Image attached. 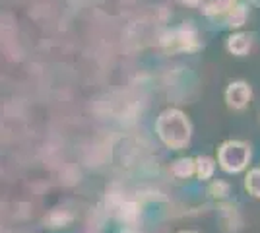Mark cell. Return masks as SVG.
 Instances as JSON below:
<instances>
[{
	"label": "cell",
	"mask_w": 260,
	"mask_h": 233,
	"mask_svg": "<svg viewBox=\"0 0 260 233\" xmlns=\"http://www.w3.org/2000/svg\"><path fill=\"white\" fill-rule=\"evenodd\" d=\"M155 132L171 150H184L192 138V124L181 109H165L155 121Z\"/></svg>",
	"instance_id": "1"
},
{
	"label": "cell",
	"mask_w": 260,
	"mask_h": 233,
	"mask_svg": "<svg viewBox=\"0 0 260 233\" xmlns=\"http://www.w3.org/2000/svg\"><path fill=\"white\" fill-rule=\"evenodd\" d=\"M250 161V148L241 140H228L217 150V163L225 173H241Z\"/></svg>",
	"instance_id": "2"
},
{
	"label": "cell",
	"mask_w": 260,
	"mask_h": 233,
	"mask_svg": "<svg viewBox=\"0 0 260 233\" xmlns=\"http://www.w3.org/2000/svg\"><path fill=\"white\" fill-rule=\"evenodd\" d=\"M161 45L169 53H194L202 47L200 39H198V31L190 23H184L177 29L167 31L163 35Z\"/></svg>",
	"instance_id": "3"
},
{
	"label": "cell",
	"mask_w": 260,
	"mask_h": 233,
	"mask_svg": "<svg viewBox=\"0 0 260 233\" xmlns=\"http://www.w3.org/2000/svg\"><path fill=\"white\" fill-rule=\"evenodd\" d=\"M223 97H225V103H228L229 109L243 111L250 103V99H252V88L249 86V82H245V80H235V82H231L225 88Z\"/></svg>",
	"instance_id": "4"
},
{
	"label": "cell",
	"mask_w": 260,
	"mask_h": 233,
	"mask_svg": "<svg viewBox=\"0 0 260 233\" xmlns=\"http://www.w3.org/2000/svg\"><path fill=\"white\" fill-rule=\"evenodd\" d=\"M225 47H228L229 53L235 56L249 55L250 49H252V34H245V31L231 34L225 41Z\"/></svg>",
	"instance_id": "5"
},
{
	"label": "cell",
	"mask_w": 260,
	"mask_h": 233,
	"mask_svg": "<svg viewBox=\"0 0 260 233\" xmlns=\"http://www.w3.org/2000/svg\"><path fill=\"white\" fill-rule=\"evenodd\" d=\"M223 16H225V25L229 29H239L249 20V8L245 4H241V2H235Z\"/></svg>",
	"instance_id": "6"
},
{
	"label": "cell",
	"mask_w": 260,
	"mask_h": 233,
	"mask_svg": "<svg viewBox=\"0 0 260 233\" xmlns=\"http://www.w3.org/2000/svg\"><path fill=\"white\" fill-rule=\"evenodd\" d=\"M196 163V177L200 181H208V179L214 177V171H216V159L210 157V155H198L194 157Z\"/></svg>",
	"instance_id": "7"
},
{
	"label": "cell",
	"mask_w": 260,
	"mask_h": 233,
	"mask_svg": "<svg viewBox=\"0 0 260 233\" xmlns=\"http://www.w3.org/2000/svg\"><path fill=\"white\" fill-rule=\"evenodd\" d=\"M196 171V163L192 157H179L177 161H173L171 165V173L177 179H188L192 177Z\"/></svg>",
	"instance_id": "8"
},
{
	"label": "cell",
	"mask_w": 260,
	"mask_h": 233,
	"mask_svg": "<svg viewBox=\"0 0 260 233\" xmlns=\"http://www.w3.org/2000/svg\"><path fill=\"white\" fill-rule=\"evenodd\" d=\"M245 189L254 198H260V169H250L245 177Z\"/></svg>",
	"instance_id": "9"
},
{
	"label": "cell",
	"mask_w": 260,
	"mask_h": 233,
	"mask_svg": "<svg viewBox=\"0 0 260 233\" xmlns=\"http://www.w3.org/2000/svg\"><path fill=\"white\" fill-rule=\"evenodd\" d=\"M210 194H212L214 198H225L229 194V185L225 181H214V183L210 185Z\"/></svg>",
	"instance_id": "10"
},
{
	"label": "cell",
	"mask_w": 260,
	"mask_h": 233,
	"mask_svg": "<svg viewBox=\"0 0 260 233\" xmlns=\"http://www.w3.org/2000/svg\"><path fill=\"white\" fill-rule=\"evenodd\" d=\"M179 233H194V231H179Z\"/></svg>",
	"instance_id": "11"
}]
</instances>
